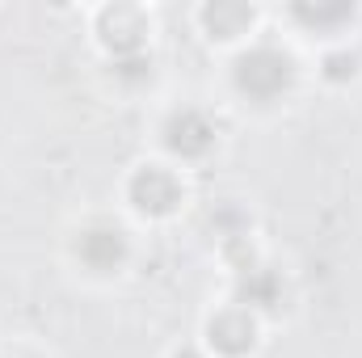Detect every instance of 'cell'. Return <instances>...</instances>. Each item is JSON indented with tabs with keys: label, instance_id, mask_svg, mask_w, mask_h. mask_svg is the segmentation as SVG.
<instances>
[{
	"label": "cell",
	"instance_id": "52a82bcc",
	"mask_svg": "<svg viewBox=\"0 0 362 358\" xmlns=\"http://www.w3.org/2000/svg\"><path fill=\"white\" fill-rule=\"evenodd\" d=\"M202 21L211 25V34L232 38V34H240V30L253 21V8H249V4H211V8L202 13Z\"/></svg>",
	"mask_w": 362,
	"mask_h": 358
},
{
	"label": "cell",
	"instance_id": "5b68a950",
	"mask_svg": "<svg viewBox=\"0 0 362 358\" xmlns=\"http://www.w3.org/2000/svg\"><path fill=\"white\" fill-rule=\"evenodd\" d=\"M253 321H249V312H223V316H215L211 321V342L223 350V354H245L249 346H253Z\"/></svg>",
	"mask_w": 362,
	"mask_h": 358
},
{
	"label": "cell",
	"instance_id": "8fae6325",
	"mask_svg": "<svg viewBox=\"0 0 362 358\" xmlns=\"http://www.w3.org/2000/svg\"><path fill=\"white\" fill-rule=\"evenodd\" d=\"M177 358H198V354H189V350H185V354H177Z\"/></svg>",
	"mask_w": 362,
	"mask_h": 358
},
{
	"label": "cell",
	"instance_id": "3957f363",
	"mask_svg": "<svg viewBox=\"0 0 362 358\" xmlns=\"http://www.w3.org/2000/svg\"><path fill=\"white\" fill-rule=\"evenodd\" d=\"M169 148L181 152V156H202L206 148H211V139H215V127L202 118V114H194V110H181L169 118Z\"/></svg>",
	"mask_w": 362,
	"mask_h": 358
},
{
	"label": "cell",
	"instance_id": "8992f818",
	"mask_svg": "<svg viewBox=\"0 0 362 358\" xmlns=\"http://www.w3.org/2000/svg\"><path fill=\"white\" fill-rule=\"evenodd\" d=\"M122 258H127V245H122V236H118V232H105V228L85 232V241H81V262H85V266L114 270Z\"/></svg>",
	"mask_w": 362,
	"mask_h": 358
},
{
	"label": "cell",
	"instance_id": "6da1fadb",
	"mask_svg": "<svg viewBox=\"0 0 362 358\" xmlns=\"http://www.w3.org/2000/svg\"><path fill=\"white\" fill-rule=\"evenodd\" d=\"M236 85H240V93H249L257 101H270V97H278V93L291 85V59L270 51V47L249 51L236 64Z\"/></svg>",
	"mask_w": 362,
	"mask_h": 358
},
{
	"label": "cell",
	"instance_id": "7a4b0ae2",
	"mask_svg": "<svg viewBox=\"0 0 362 358\" xmlns=\"http://www.w3.org/2000/svg\"><path fill=\"white\" fill-rule=\"evenodd\" d=\"M131 198L148 215H169L181 202V185L165 169H144V173H135V181H131Z\"/></svg>",
	"mask_w": 362,
	"mask_h": 358
},
{
	"label": "cell",
	"instance_id": "277c9868",
	"mask_svg": "<svg viewBox=\"0 0 362 358\" xmlns=\"http://www.w3.org/2000/svg\"><path fill=\"white\" fill-rule=\"evenodd\" d=\"M101 34H105V42H110L118 55L139 51V42H144V17H139V8H127V4L105 8V17H101Z\"/></svg>",
	"mask_w": 362,
	"mask_h": 358
},
{
	"label": "cell",
	"instance_id": "9c48e42d",
	"mask_svg": "<svg viewBox=\"0 0 362 358\" xmlns=\"http://www.w3.org/2000/svg\"><path fill=\"white\" fill-rule=\"evenodd\" d=\"M274 295H278V282H274L270 274H249V282H245V299L249 304H266L270 308Z\"/></svg>",
	"mask_w": 362,
	"mask_h": 358
},
{
	"label": "cell",
	"instance_id": "ba28073f",
	"mask_svg": "<svg viewBox=\"0 0 362 358\" xmlns=\"http://www.w3.org/2000/svg\"><path fill=\"white\" fill-rule=\"evenodd\" d=\"M350 13H354L350 4H329V8H308V4H299V8H295V17L308 21V25H329V21H341V17H350Z\"/></svg>",
	"mask_w": 362,
	"mask_h": 358
},
{
	"label": "cell",
	"instance_id": "30bf717a",
	"mask_svg": "<svg viewBox=\"0 0 362 358\" xmlns=\"http://www.w3.org/2000/svg\"><path fill=\"white\" fill-rule=\"evenodd\" d=\"M144 68H148V64H139V59H127V64H122V76H144Z\"/></svg>",
	"mask_w": 362,
	"mask_h": 358
}]
</instances>
